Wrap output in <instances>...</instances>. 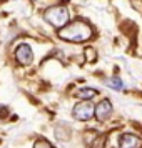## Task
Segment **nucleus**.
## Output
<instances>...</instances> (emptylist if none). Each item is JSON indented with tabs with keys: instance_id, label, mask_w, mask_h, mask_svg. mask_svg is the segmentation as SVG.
Segmentation results:
<instances>
[{
	"instance_id": "3",
	"label": "nucleus",
	"mask_w": 142,
	"mask_h": 148,
	"mask_svg": "<svg viewBox=\"0 0 142 148\" xmlns=\"http://www.w3.org/2000/svg\"><path fill=\"white\" fill-rule=\"evenodd\" d=\"M94 113H95V107L90 103V100H84L72 108V116L75 120H80V121L90 120Z\"/></svg>"
},
{
	"instance_id": "4",
	"label": "nucleus",
	"mask_w": 142,
	"mask_h": 148,
	"mask_svg": "<svg viewBox=\"0 0 142 148\" xmlns=\"http://www.w3.org/2000/svg\"><path fill=\"white\" fill-rule=\"evenodd\" d=\"M15 57H17V62L20 65H30L32 60H34V53H32V48L27 43H22L17 47V52H15Z\"/></svg>"
},
{
	"instance_id": "9",
	"label": "nucleus",
	"mask_w": 142,
	"mask_h": 148,
	"mask_svg": "<svg viewBox=\"0 0 142 148\" xmlns=\"http://www.w3.org/2000/svg\"><path fill=\"white\" fill-rule=\"evenodd\" d=\"M34 148H52V145H50L47 140H44V138H39V140L34 143Z\"/></svg>"
},
{
	"instance_id": "8",
	"label": "nucleus",
	"mask_w": 142,
	"mask_h": 148,
	"mask_svg": "<svg viewBox=\"0 0 142 148\" xmlns=\"http://www.w3.org/2000/svg\"><path fill=\"white\" fill-rule=\"evenodd\" d=\"M105 85H107L109 88H112V90H117V92H121V90H124V83H122L121 78H107L105 80Z\"/></svg>"
},
{
	"instance_id": "2",
	"label": "nucleus",
	"mask_w": 142,
	"mask_h": 148,
	"mask_svg": "<svg viewBox=\"0 0 142 148\" xmlns=\"http://www.w3.org/2000/svg\"><path fill=\"white\" fill-rule=\"evenodd\" d=\"M45 20L55 28H62L69 23V10L65 5H54L45 10Z\"/></svg>"
},
{
	"instance_id": "7",
	"label": "nucleus",
	"mask_w": 142,
	"mask_h": 148,
	"mask_svg": "<svg viewBox=\"0 0 142 148\" xmlns=\"http://www.w3.org/2000/svg\"><path fill=\"white\" fill-rule=\"evenodd\" d=\"M75 97L80 98V100H92L97 97V90L95 88H80L75 92Z\"/></svg>"
},
{
	"instance_id": "6",
	"label": "nucleus",
	"mask_w": 142,
	"mask_h": 148,
	"mask_svg": "<svg viewBox=\"0 0 142 148\" xmlns=\"http://www.w3.org/2000/svg\"><path fill=\"white\" fill-rule=\"evenodd\" d=\"M119 147L121 148H141L142 147V140L135 135L130 133H124L119 138Z\"/></svg>"
},
{
	"instance_id": "1",
	"label": "nucleus",
	"mask_w": 142,
	"mask_h": 148,
	"mask_svg": "<svg viewBox=\"0 0 142 148\" xmlns=\"http://www.w3.org/2000/svg\"><path fill=\"white\" fill-rule=\"evenodd\" d=\"M92 27L89 25L87 22L84 20H75L67 23L65 27L59 28V37L65 42H75V43H80L85 42L92 37Z\"/></svg>"
},
{
	"instance_id": "5",
	"label": "nucleus",
	"mask_w": 142,
	"mask_h": 148,
	"mask_svg": "<svg viewBox=\"0 0 142 148\" xmlns=\"http://www.w3.org/2000/svg\"><path fill=\"white\" fill-rule=\"evenodd\" d=\"M95 118L99 121H105L112 115V103H110V100H107V98H104V100L99 101V105L95 107Z\"/></svg>"
}]
</instances>
